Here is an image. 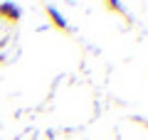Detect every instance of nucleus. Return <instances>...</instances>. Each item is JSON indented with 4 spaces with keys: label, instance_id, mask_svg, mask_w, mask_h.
Listing matches in <instances>:
<instances>
[{
    "label": "nucleus",
    "instance_id": "nucleus-1",
    "mask_svg": "<svg viewBox=\"0 0 148 140\" xmlns=\"http://www.w3.org/2000/svg\"><path fill=\"white\" fill-rule=\"evenodd\" d=\"M0 10H3V15H5V17H12V20L17 17V10H15V7H10V5H3Z\"/></svg>",
    "mask_w": 148,
    "mask_h": 140
}]
</instances>
